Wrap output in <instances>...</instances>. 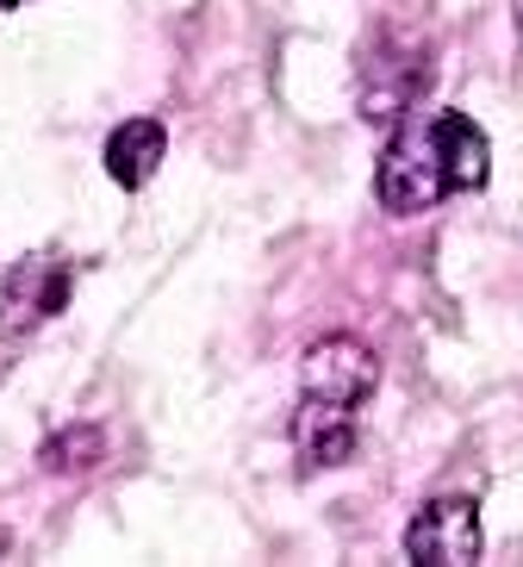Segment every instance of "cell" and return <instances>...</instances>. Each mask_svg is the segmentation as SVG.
<instances>
[{"instance_id":"3","label":"cell","mask_w":523,"mask_h":567,"mask_svg":"<svg viewBox=\"0 0 523 567\" xmlns=\"http://www.w3.org/2000/svg\"><path fill=\"white\" fill-rule=\"evenodd\" d=\"M487 549V530H480V505L461 499V493H442V499H423L406 524V555L423 567H473Z\"/></svg>"},{"instance_id":"9","label":"cell","mask_w":523,"mask_h":567,"mask_svg":"<svg viewBox=\"0 0 523 567\" xmlns=\"http://www.w3.org/2000/svg\"><path fill=\"white\" fill-rule=\"evenodd\" d=\"M0 7H7V13H13V7H25V0H0Z\"/></svg>"},{"instance_id":"2","label":"cell","mask_w":523,"mask_h":567,"mask_svg":"<svg viewBox=\"0 0 523 567\" xmlns=\"http://www.w3.org/2000/svg\"><path fill=\"white\" fill-rule=\"evenodd\" d=\"M75 293V262L56 250H32L19 256L0 281V337H25L38 331L44 318H56Z\"/></svg>"},{"instance_id":"7","label":"cell","mask_w":523,"mask_h":567,"mask_svg":"<svg viewBox=\"0 0 523 567\" xmlns=\"http://www.w3.org/2000/svg\"><path fill=\"white\" fill-rule=\"evenodd\" d=\"M94 455H101V431H87V424H75V431H63V436H51V443H44V467H51V474L94 467Z\"/></svg>"},{"instance_id":"6","label":"cell","mask_w":523,"mask_h":567,"mask_svg":"<svg viewBox=\"0 0 523 567\" xmlns=\"http://www.w3.org/2000/svg\"><path fill=\"white\" fill-rule=\"evenodd\" d=\"M163 151H169V132L156 118H125L113 137H106V175L118 187H150V175L163 168Z\"/></svg>"},{"instance_id":"4","label":"cell","mask_w":523,"mask_h":567,"mask_svg":"<svg viewBox=\"0 0 523 567\" xmlns=\"http://www.w3.org/2000/svg\"><path fill=\"white\" fill-rule=\"evenodd\" d=\"M380 386V355L349 331H331L318 337L312 350L300 355V393L312 400H331V405H362Z\"/></svg>"},{"instance_id":"1","label":"cell","mask_w":523,"mask_h":567,"mask_svg":"<svg viewBox=\"0 0 523 567\" xmlns=\"http://www.w3.org/2000/svg\"><path fill=\"white\" fill-rule=\"evenodd\" d=\"M492 182V144L468 113H406L393 125L380 168H374V200L393 218H418L430 206L480 194Z\"/></svg>"},{"instance_id":"5","label":"cell","mask_w":523,"mask_h":567,"mask_svg":"<svg viewBox=\"0 0 523 567\" xmlns=\"http://www.w3.org/2000/svg\"><path fill=\"white\" fill-rule=\"evenodd\" d=\"M293 450H300L305 474L343 467L355 455V405H331V400L300 393V412H293Z\"/></svg>"},{"instance_id":"8","label":"cell","mask_w":523,"mask_h":567,"mask_svg":"<svg viewBox=\"0 0 523 567\" xmlns=\"http://www.w3.org/2000/svg\"><path fill=\"white\" fill-rule=\"evenodd\" d=\"M511 25H517V38H523V0H511Z\"/></svg>"}]
</instances>
